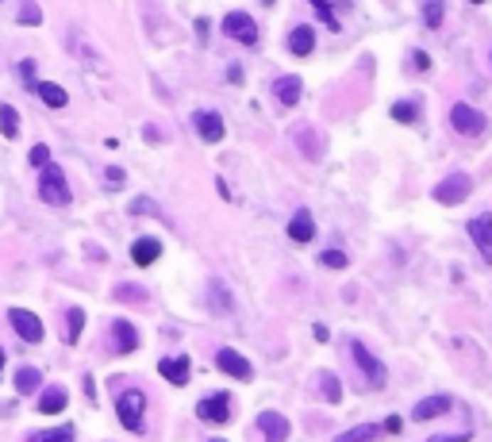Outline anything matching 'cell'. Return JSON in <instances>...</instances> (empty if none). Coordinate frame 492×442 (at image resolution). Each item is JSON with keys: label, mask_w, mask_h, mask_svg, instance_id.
Listing matches in <instances>:
<instances>
[{"label": "cell", "mask_w": 492, "mask_h": 442, "mask_svg": "<svg viewBox=\"0 0 492 442\" xmlns=\"http://www.w3.org/2000/svg\"><path fill=\"white\" fill-rule=\"evenodd\" d=\"M116 416L119 423L131 431V435H143V416H146V397H143V389H123L119 397H116Z\"/></svg>", "instance_id": "obj_1"}, {"label": "cell", "mask_w": 492, "mask_h": 442, "mask_svg": "<svg viewBox=\"0 0 492 442\" xmlns=\"http://www.w3.org/2000/svg\"><path fill=\"white\" fill-rule=\"evenodd\" d=\"M39 196H43V204H54V208H65L73 200L70 185H65V173L54 162L43 166V173H39Z\"/></svg>", "instance_id": "obj_2"}, {"label": "cell", "mask_w": 492, "mask_h": 442, "mask_svg": "<svg viewBox=\"0 0 492 442\" xmlns=\"http://www.w3.org/2000/svg\"><path fill=\"white\" fill-rule=\"evenodd\" d=\"M469 193H473V177H469V173H446L439 185H434L431 196H434L439 204H446V208H454V204H461Z\"/></svg>", "instance_id": "obj_3"}, {"label": "cell", "mask_w": 492, "mask_h": 442, "mask_svg": "<svg viewBox=\"0 0 492 442\" xmlns=\"http://www.w3.org/2000/svg\"><path fill=\"white\" fill-rule=\"evenodd\" d=\"M346 350H350V358H354V362H358V370H362V373H365V381H369V384H373V389H385V365H381V362H377V358H373V354H369V350H365V346H362V343H358V338H350V343H346Z\"/></svg>", "instance_id": "obj_4"}, {"label": "cell", "mask_w": 492, "mask_h": 442, "mask_svg": "<svg viewBox=\"0 0 492 442\" xmlns=\"http://www.w3.org/2000/svg\"><path fill=\"white\" fill-rule=\"evenodd\" d=\"M223 35H227V39H235V43H242V46H254V43H258V23H254L246 12H231L223 20Z\"/></svg>", "instance_id": "obj_5"}, {"label": "cell", "mask_w": 492, "mask_h": 442, "mask_svg": "<svg viewBox=\"0 0 492 442\" xmlns=\"http://www.w3.org/2000/svg\"><path fill=\"white\" fill-rule=\"evenodd\" d=\"M8 323L16 327V335L23 338V343H43V319L35 316V312H27V308H12L8 312Z\"/></svg>", "instance_id": "obj_6"}, {"label": "cell", "mask_w": 492, "mask_h": 442, "mask_svg": "<svg viewBox=\"0 0 492 442\" xmlns=\"http://www.w3.org/2000/svg\"><path fill=\"white\" fill-rule=\"evenodd\" d=\"M469 239H473V247L481 250V262L492 266V215L488 212H481L477 220H469Z\"/></svg>", "instance_id": "obj_7"}, {"label": "cell", "mask_w": 492, "mask_h": 442, "mask_svg": "<svg viewBox=\"0 0 492 442\" xmlns=\"http://www.w3.org/2000/svg\"><path fill=\"white\" fill-rule=\"evenodd\" d=\"M450 124H454V131H461V135H481V131L488 127V119L481 116L477 108H469V104H454L450 108Z\"/></svg>", "instance_id": "obj_8"}, {"label": "cell", "mask_w": 492, "mask_h": 442, "mask_svg": "<svg viewBox=\"0 0 492 442\" xmlns=\"http://www.w3.org/2000/svg\"><path fill=\"white\" fill-rule=\"evenodd\" d=\"M193 127H196V135H200V143H223V116L220 112H212V108L196 112Z\"/></svg>", "instance_id": "obj_9"}, {"label": "cell", "mask_w": 492, "mask_h": 442, "mask_svg": "<svg viewBox=\"0 0 492 442\" xmlns=\"http://www.w3.org/2000/svg\"><path fill=\"white\" fill-rule=\"evenodd\" d=\"M196 416L204 423H227L231 419V397H227V392H215V397L200 400L196 404Z\"/></svg>", "instance_id": "obj_10"}, {"label": "cell", "mask_w": 492, "mask_h": 442, "mask_svg": "<svg viewBox=\"0 0 492 442\" xmlns=\"http://www.w3.org/2000/svg\"><path fill=\"white\" fill-rule=\"evenodd\" d=\"M215 365H220L227 377H235V381H250L254 377V365L246 362L239 350H220V354H215Z\"/></svg>", "instance_id": "obj_11"}, {"label": "cell", "mask_w": 492, "mask_h": 442, "mask_svg": "<svg viewBox=\"0 0 492 442\" xmlns=\"http://www.w3.org/2000/svg\"><path fill=\"white\" fill-rule=\"evenodd\" d=\"M112 350L116 354L139 350V327L131 323V319H116V323H112Z\"/></svg>", "instance_id": "obj_12"}, {"label": "cell", "mask_w": 492, "mask_h": 442, "mask_svg": "<svg viewBox=\"0 0 492 442\" xmlns=\"http://www.w3.org/2000/svg\"><path fill=\"white\" fill-rule=\"evenodd\" d=\"M158 373H162L169 384H188V373H193V365H188L185 354H177V358H162V362H158Z\"/></svg>", "instance_id": "obj_13"}, {"label": "cell", "mask_w": 492, "mask_h": 442, "mask_svg": "<svg viewBox=\"0 0 492 442\" xmlns=\"http://www.w3.org/2000/svg\"><path fill=\"white\" fill-rule=\"evenodd\" d=\"M158 258H162V242L158 239H135L131 242V262H135V266H154Z\"/></svg>", "instance_id": "obj_14"}, {"label": "cell", "mask_w": 492, "mask_h": 442, "mask_svg": "<svg viewBox=\"0 0 492 442\" xmlns=\"http://www.w3.org/2000/svg\"><path fill=\"white\" fill-rule=\"evenodd\" d=\"M258 423H262V431H266V442H285L289 438V419L281 416V411H262Z\"/></svg>", "instance_id": "obj_15"}, {"label": "cell", "mask_w": 492, "mask_h": 442, "mask_svg": "<svg viewBox=\"0 0 492 442\" xmlns=\"http://www.w3.org/2000/svg\"><path fill=\"white\" fill-rule=\"evenodd\" d=\"M273 92H277V100H281L285 108H292V104H300L304 81H300V77H277V81H273Z\"/></svg>", "instance_id": "obj_16"}, {"label": "cell", "mask_w": 492, "mask_h": 442, "mask_svg": "<svg viewBox=\"0 0 492 442\" xmlns=\"http://www.w3.org/2000/svg\"><path fill=\"white\" fill-rule=\"evenodd\" d=\"M289 50L296 54V58H308V54L316 50V31H311V27H292L289 31Z\"/></svg>", "instance_id": "obj_17"}, {"label": "cell", "mask_w": 492, "mask_h": 442, "mask_svg": "<svg viewBox=\"0 0 492 442\" xmlns=\"http://www.w3.org/2000/svg\"><path fill=\"white\" fill-rule=\"evenodd\" d=\"M289 235L296 242H308L311 235H316V220H311V212L308 208H296L292 212V220H289Z\"/></svg>", "instance_id": "obj_18"}, {"label": "cell", "mask_w": 492, "mask_h": 442, "mask_svg": "<svg viewBox=\"0 0 492 442\" xmlns=\"http://www.w3.org/2000/svg\"><path fill=\"white\" fill-rule=\"evenodd\" d=\"M446 411H450V397H427L415 404L412 419H434V416H446Z\"/></svg>", "instance_id": "obj_19"}, {"label": "cell", "mask_w": 492, "mask_h": 442, "mask_svg": "<svg viewBox=\"0 0 492 442\" xmlns=\"http://www.w3.org/2000/svg\"><path fill=\"white\" fill-rule=\"evenodd\" d=\"M377 435H385V423H358V427L343 431L335 442H369V438H377Z\"/></svg>", "instance_id": "obj_20"}, {"label": "cell", "mask_w": 492, "mask_h": 442, "mask_svg": "<svg viewBox=\"0 0 492 442\" xmlns=\"http://www.w3.org/2000/svg\"><path fill=\"white\" fill-rule=\"evenodd\" d=\"M65 404H70L65 389H46L39 397V411H43V416H58V411H65Z\"/></svg>", "instance_id": "obj_21"}, {"label": "cell", "mask_w": 492, "mask_h": 442, "mask_svg": "<svg viewBox=\"0 0 492 442\" xmlns=\"http://www.w3.org/2000/svg\"><path fill=\"white\" fill-rule=\"evenodd\" d=\"M35 92H39L50 108H65V104H70V92H65L62 85H54V81H39V89H35Z\"/></svg>", "instance_id": "obj_22"}, {"label": "cell", "mask_w": 492, "mask_h": 442, "mask_svg": "<svg viewBox=\"0 0 492 442\" xmlns=\"http://www.w3.org/2000/svg\"><path fill=\"white\" fill-rule=\"evenodd\" d=\"M35 389H43V373L31 370V365L16 370V392H35Z\"/></svg>", "instance_id": "obj_23"}, {"label": "cell", "mask_w": 492, "mask_h": 442, "mask_svg": "<svg viewBox=\"0 0 492 442\" xmlns=\"http://www.w3.org/2000/svg\"><path fill=\"white\" fill-rule=\"evenodd\" d=\"M0 135H4V139L20 135V116H16L12 104H0Z\"/></svg>", "instance_id": "obj_24"}, {"label": "cell", "mask_w": 492, "mask_h": 442, "mask_svg": "<svg viewBox=\"0 0 492 442\" xmlns=\"http://www.w3.org/2000/svg\"><path fill=\"white\" fill-rule=\"evenodd\" d=\"M81 327H85V312L81 308H70V312H65V343H77Z\"/></svg>", "instance_id": "obj_25"}, {"label": "cell", "mask_w": 492, "mask_h": 442, "mask_svg": "<svg viewBox=\"0 0 492 442\" xmlns=\"http://www.w3.org/2000/svg\"><path fill=\"white\" fill-rule=\"evenodd\" d=\"M392 119H396V124H415V119H419V108H415L412 100H396V104H392Z\"/></svg>", "instance_id": "obj_26"}, {"label": "cell", "mask_w": 492, "mask_h": 442, "mask_svg": "<svg viewBox=\"0 0 492 442\" xmlns=\"http://www.w3.org/2000/svg\"><path fill=\"white\" fill-rule=\"evenodd\" d=\"M77 431L65 423V427H54V431H43V435H31V442H73Z\"/></svg>", "instance_id": "obj_27"}, {"label": "cell", "mask_w": 492, "mask_h": 442, "mask_svg": "<svg viewBox=\"0 0 492 442\" xmlns=\"http://www.w3.org/2000/svg\"><path fill=\"white\" fill-rule=\"evenodd\" d=\"M319 389H323V397H327L331 404H338V400H343V384H338L335 373H323V377H319Z\"/></svg>", "instance_id": "obj_28"}, {"label": "cell", "mask_w": 492, "mask_h": 442, "mask_svg": "<svg viewBox=\"0 0 492 442\" xmlns=\"http://www.w3.org/2000/svg\"><path fill=\"white\" fill-rule=\"evenodd\" d=\"M423 23L427 27L442 23V0H423Z\"/></svg>", "instance_id": "obj_29"}, {"label": "cell", "mask_w": 492, "mask_h": 442, "mask_svg": "<svg viewBox=\"0 0 492 442\" xmlns=\"http://www.w3.org/2000/svg\"><path fill=\"white\" fill-rule=\"evenodd\" d=\"M39 20H43L39 4H35V0H23V4H20V23H23V27H35Z\"/></svg>", "instance_id": "obj_30"}, {"label": "cell", "mask_w": 492, "mask_h": 442, "mask_svg": "<svg viewBox=\"0 0 492 442\" xmlns=\"http://www.w3.org/2000/svg\"><path fill=\"white\" fill-rule=\"evenodd\" d=\"M296 139H300V150H304L308 158H319V154H323V150L316 146V135H311V127H300V131H296Z\"/></svg>", "instance_id": "obj_31"}, {"label": "cell", "mask_w": 492, "mask_h": 442, "mask_svg": "<svg viewBox=\"0 0 492 442\" xmlns=\"http://www.w3.org/2000/svg\"><path fill=\"white\" fill-rule=\"evenodd\" d=\"M308 4L319 12V20L327 23V31H338V20H335V12H331V4H327V0H308Z\"/></svg>", "instance_id": "obj_32"}, {"label": "cell", "mask_w": 492, "mask_h": 442, "mask_svg": "<svg viewBox=\"0 0 492 442\" xmlns=\"http://www.w3.org/2000/svg\"><path fill=\"white\" fill-rule=\"evenodd\" d=\"M319 266H327V269H346V254H343V250H327V254H319Z\"/></svg>", "instance_id": "obj_33"}, {"label": "cell", "mask_w": 492, "mask_h": 442, "mask_svg": "<svg viewBox=\"0 0 492 442\" xmlns=\"http://www.w3.org/2000/svg\"><path fill=\"white\" fill-rule=\"evenodd\" d=\"M146 293L143 289H135V285H119L116 289V300H127V304H135V300H143Z\"/></svg>", "instance_id": "obj_34"}, {"label": "cell", "mask_w": 492, "mask_h": 442, "mask_svg": "<svg viewBox=\"0 0 492 442\" xmlns=\"http://www.w3.org/2000/svg\"><path fill=\"white\" fill-rule=\"evenodd\" d=\"M27 158H31V166H39V169H43V166H50V150H46L43 143H39V146H31V154H27Z\"/></svg>", "instance_id": "obj_35"}, {"label": "cell", "mask_w": 492, "mask_h": 442, "mask_svg": "<svg viewBox=\"0 0 492 442\" xmlns=\"http://www.w3.org/2000/svg\"><path fill=\"white\" fill-rule=\"evenodd\" d=\"M212 293H215V300H212V304L220 308V312H231V308H235V300H223L227 293H223V285H220V281H215V285H212Z\"/></svg>", "instance_id": "obj_36"}, {"label": "cell", "mask_w": 492, "mask_h": 442, "mask_svg": "<svg viewBox=\"0 0 492 442\" xmlns=\"http://www.w3.org/2000/svg\"><path fill=\"white\" fill-rule=\"evenodd\" d=\"M20 73H23L27 89H39V81H35V62H20Z\"/></svg>", "instance_id": "obj_37"}, {"label": "cell", "mask_w": 492, "mask_h": 442, "mask_svg": "<svg viewBox=\"0 0 492 442\" xmlns=\"http://www.w3.org/2000/svg\"><path fill=\"white\" fill-rule=\"evenodd\" d=\"M104 181H108V189H123V169H119V166H112Z\"/></svg>", "instance_id": "obj_38"}, {"label": "cell", "mask_w": 492, "mask_h": 442, "mask_svg": "<svg viewBox=\"0 0 492 442\" xmlns=\"http://www.w3.org/2000/svg\"><path fill=\"white\" fill-rule=\"evenodd\" d=\"M431 442H469V435L461 431V435H434Z\"/></svg>", "instance_id": "obj_39"}, {"label": "cell", "mask_w": 492, "mask_h": 442, "mask_svg": "<svg viewBox=\"0 0 492 442\" xmlns=\"http://www.w3.org/2000/svg\"><path fill=\"white\" fill-rule=\"evenodd\" d=\"M227 81H231V85H242V70H239V65H231V70H227Z\"/></svg>", "instance_id": "obj_40"}, {"label": "cell", "mask_w": 492, "mask_h": 442, "mask_svg": "<svg viewBox=\"0 0 492 442\" xmlns=\"http://www.w3.org/2000/svg\"><path fill=\"white\" fill-rule=\"evenodd\" d=\"M404 427V423H400V416H389V419H385V431H392V435H396V431H400Z\"/></svg>", "instance_id": "obj_41"}, {"label": "cell", "mask_w": 492, "mask_h": 442, "mask_svg": "<svg viewBox=\"0 0 492 442\" xmlns=\"http://www.w3.org/2000/svg\"><path fill=\"white\" fill-rule=\"evenodd\" d=\"M427 65H431V58L423 50H415V70H427Z\"/></svg>", "instance_id": "obj_42"}, {"label": "cell", "mask_w": 492, "mask_h": 442, "mask_svg": "<svg viewBox=\"0 0 492 442\" xmlns=\"http://www.w3.org/2000/svg\"><path fill=\"white\" fill-rule=\"evenodd\" d=\"M0 365H4V350H0Z\"/></svg>", "instance_id": "obj_43"}, {"label": "cell", "mask_w": 492, "mask_h": 442, "mask_svg": "<svg viewBox=\"0 0 492 442\" xmlns=\"http://www.w3.org/2000/svg\"><path fill=\"white\" fill-rule=\"evenodd\" d=\"M473 4H485V0H473Z\"/></svg>", "instance_id": "obj_44"}, {"label": "cell", "mask_w": 492, "mask_h": 442, "mask_svg": "<svg viewBox=\"0 0 492 442\" xmlns=\"http://www.w3.org/2000/svg\"><path fill=\"white\" fill-rule=\"evenodd\" d=\"M212 442H223V438H212Z\"/></svg>", "instance_id": "obj_45"}]
</instances>
